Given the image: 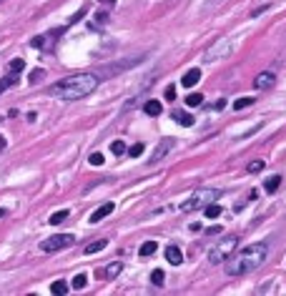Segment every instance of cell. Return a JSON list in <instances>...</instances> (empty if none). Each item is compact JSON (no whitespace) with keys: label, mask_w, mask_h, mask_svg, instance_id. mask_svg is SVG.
<instances>
[{"label":"cell","mask_w":286,"mask_h":296,"mask_svg":"<svg viewBox=\"0 0 286 296\" xmlns=\"http://www.w3.org/2000/svg\"><path fill=\"white\" fill-rule=\"evenodd\" d=\"M15 83H18V73H10V70H8V76L0 81V93H5L8 88H13Z\"/></svg>","instance_id":"cell-15"},{"label":"cell","mask_w":286,"mask_h":296,"mask_svg":"<svg viewBox=\"0 0 286 296\" xmlns=\"http://www.w3.org/2000/svg\"><path fill=\"white\" fill-rule=\"evenodd\" d=\"M199 81H201V70H199V68H191V70L184 73V78H181V85H184V88H193Z\"/></svg>","instance_id":"cell-11"},{"label":"cell","mask_w":286,"mask_h":296,"mask_svg":"<svg viewBox=\"0 0 286 296\" xmlns=\"http://www.w3.org/2000/svg\"><path fill=\"white\" fill-rule=\"evenodd\" d=\"M156 248H158V244H156V241H146V244H141L138 254H141L143 259H148V256H153V254H156Z\"/></svg>","instance_id":"cell-16"},{"label":"cell","mask_w":286,"mask_h":296,"mask_svg":"<svg viewBox=\"0 0 286 296\" xmlns=\"http://www.w3.org/2000/svg\"><path fill=\"white\" fill-rule=\"evenodd\" d=\"M163 98H166V100H176V88H173V85H168V88L163 91Z\"/></svg>","instance_id":"cell-30"},{"label":"cell","mask_w":286,"mask_h":296,"mask_svg":"<svg viewBox=\"0 0 286 296\" xmlns=\"http://www.w3.org/2000/svg\"><path fill=\"white\" fill-rule=\"evenodd\" d=\"M236 246H238V239H236V236H229V239H219L214 246L208 248V261H211V263H223V261L236 251Z\"/></svg>","instance_id":"cell-4"},{"label":"cell","mask_w":286,"mask_h":296,"mask_svg":"<svg viewBox=\"0 0 286 296\" xmlns=\"http://www.w3.org/2000/svg\"><path fill=\"white\" fill-rule=\"evenodd\" d=\"M98 3H101V5H111V8H113V5H116V0H98Z\"/></svg>","instance_id":"cell-36"},{"label":"cell","mask_w":286,"mask_h":296,"mask_svg":"<svg viewBox=\"0 0 286 296\" xmlns=\"http://www.w3.org/2000/svg\"><path fill=\"white\" fill-rule=\"evenodd\" d=\"M68 281H63V279H58V281H53L50 284V294H68Z\"/></svg>","instance_id":"cell-18"},{"label":"cell","mask_w":286,"mask_h":296,"mask_svg":"<svg viewBox=\"0 0 286 296\" xmlns=\"http://www.w3.org/2000/svg\"><path fill=\"white\" fill-rule=\"evenodd\" d=\"M151 281H153L156 286H163V281H166V276H163V271L161 269H156L153 274H151Z\"/></svg>","instance_id":"cell-28"},{"label":"cell","mask_w":286,"mask_h":296,"mask_svg":"<svg viewBox=\"0 0 286 296\" xmlns=\"http://www.w3.org/2000/svg\"><path fill=\"white\" fill-rule=\"evenodd\" d=\"M171 148H173V138H163V141L158 143V148L153 151V156H151V164H158V161H161L166 153H168Z\"/></svg>","instance_id":"cell-9"},{"label":"cell","mask_w":286,"mask_h":296,"mask_svg":"<svg viewBox=\"0 0 286 296\" xmlns=\"http://www.w3.org/2000/svg\"><path fill=\"white\" fill-rule=\"evenodd\" d=\"M101 78L96 73H75V76H68L63 81H58L50 85V96L55 98H63V100H78L90 96L98 88Z\"/></svg>","instance_id":"cell-2"},{"label":"cell","mask_w":286,"mask_h":296,"mask_svg":"<svg viewBox=\"0 0 286 296\" xmlns=\"http://www.w3.org/2000/svg\"><path fill=\"white\" fill-rule=\"evenodd\" d=\"M85 284H88V276L85 274H78V276H73V289H85Z\"/></svg>","instance_id":"cell-24"},{"label":"cell","mask_w":286,"mask_h":296,"mask_svg":"<svg viewBox=\"0 0 286 296\" xmlns=\"http://www.w3.org/2000/svg\"><path fill=\"white\" fill-rule=\"evenodd\" d=\"M266 259H269V244L259 241V244H251L246 248H241L238 254H231L223 261V269L229 276H246V274L259 269Z\"/></svg>","instance_id":"cell-1"},{"label":"cell","mask_w":286,"mask_h":296,"mask_svg":"<svg viewBox=\"0 0 286 296\" xmlns=\"http://www.w3.org/2000/svg\"><path fill=\"white\" fill-rule=\"evenodd\" d=\"M120 271H123V263H120V261H116V263H111L108 269H105V276H108V279H116Z\"/></svg>","instance_id":"cell-22"},{"label":"cell","mask_w":286,"mask_h":296,"mask_svg":"<svg viewBox=\"0 0 286 296\" xmlns=\"http://www.w3.org/2000/svg\"><path fill=\"white\" fill-rule=\"evenodd\" d=\"M269 8H271V5H261V8H256V10L251 13V18H256V16H261V13H264V10H269Z\"/></svg>","instance_id":"cell-35"},{"label":"cell","mask_w":286,"mask_h":296,"mask_svg":"<svg viewBox=\"0 0 286 296\" xmlns=\"http://www.w3.org/2000/svg\"><path fill=\"white\" fill-rule=\"evenodd\" d=\"M3 148H5V138H3V136H0V151H3Z\"/></svg>","instance_id":"cell-37"},{"label":"cell","mask_w":286,"mask_h":296,"mask_svg":"<svg viewBox=\"0 0 286 296\" xmlns=\"http://www.w3.org/2000/svg\"><path fill=\"white\" fill-rule=\"evenodd\" d=\"M166 261H168L171 266H178L181 261H184V254H181L178 246H168L166 248Z\"/></svg>","instance_id":"cell-12"},{"label":"cell","mask_w":286,"mask_h":296,"mask_svg":"<svg viewBox=\"0 0 286 296\" xmlns=\"http://www.w3.org/2000/svg\"><path fill=\"white\" fill-rule=\"evenodd\" d=\"M75 236L73 233H58V236H50V239H45L40 244V251H45V254H53V251H60V248H68L73 246Z\"/></svg>","instance_id":"cell-5"},{"label":"cell","mask_w":286,"mask_h":296,"mask_svg":"<svg viewBox=\"0 0 286 296\" xmlns=\"http://www.w3.org/2000/svg\"><path fill=\"white\" fill-rule=\"evenodd\" d=\"M264 168V161H253V164H249V173H259Z\"/></svg>","instance_id":"cell-31"},{"label":"cell","mask_w":286,"mask_h":296,"mask_svg":"<svg viewBox=\"0 0 286 296\" xmlns=\"http://www.w3.org/2000/svg\"><path fill=\"white\" fill-rule=\"evenodd\" d=\"M201 103H203V96L201 93H188L186 96V106L188 108H196V106H201Z\"/></svg>","instance_id":"cell-20"},{"label":"cell","mask_w":286,"mask_h":296,"mask_svg":"<svg viewBox=\"0 0 286 296\" xmlns=\"http://www.w3.org/2000/svg\"><path fill=\"white\" fill-rule=\"evenodd\" d=\"M63 33V28H55L53 33H48V35H38V38H33V48H50L53 43H55V35H60Z\"/></svg>","instance_id":"cell-8"},{"label":"cell","mask_w":286,"mask_h":296,"mask_svg":"<svg viewBox=\"0 0 286 296\" xmlns=\"http://www.w3.org/2000/svg\"><path fill=\"white\" fill-rule=\"evenodd\" d=\"M88 161H90V164H93V166H103V156H101V153H93V156H90Z\"/></svg>","instance_id":"cell-34"},{"label":"cell","mask_w":286,"mask_h":296,"mask_svg":"<svg viewBox=\"0 0 286 296\" xmlns=\"http://www.w3.org/2000/svg\"><path fill=\"white\" fill-rule=\"evenodd\" d=\"M43 76H45V73H43L40 68H38V70H33V73H30V83H38Z\"/></svg>","instance_id":"cell-32"},{"label":"cell","mask_w":286,"mask_h":296,"mask_svg":"<svg viewBox=\"0 0 286 296\" xmlns=\"http://www.w3.org/2000/svg\"><path fill=\"white\" fill-rule=\"evenodd\" d=\"M105 246H108V241H105V239H98V241H93V244L85 246V254H98V251H103Z\"/></svg>","instance_id":"cell-19"},{"label":"cell","mask_w":286,"mask_h":296,"mask_svg":"<svg viewBox=\"0 0 286 296\" xmlns=\"http://www.w3.org/2000/svg\"><path fill=\"white\" fill-rule=\"evenodd\" d=\"M66 218H68V211L63 209V211H55V214H53V216H50L48 221H50V224H53V226H58V224H63V221H66Z\"/></svg>","instance_id":"cell-23"},{"label":"cell","mask_w":286,"mask_h":296,"mask_svg":"<svg viewBox=\"0 0 286 296\" xmlns=\"http://www.w3.org/2000/svg\"><path fill=\"white\" fill-rule=\"evenodd\" d=\"M203 209H206V218H219L221 216V206H216V203H206Z\"/></svg>","instance_id":"cell-21"},{"label":"cell","mask_w":286,"mask_h":296,"mask_svg":"<svg viewBox=\"0 0 286 296\" xmlns=\"http://www.w3.org/2000/svg\"><path fill=\"white\" fill-rule=\"evenodd\" d=\"M173 118H176V123H178V126H186V128L196 123V118H193V115H188L186 111H176V113H173Z\"/></svg>","instance_id":"cell-14"},{"label":"cell","mask_w":286,"mask_h":296,"mask_svg":"<svg viewBox=\"0 0 286 296\" xmlns=\"http://www.w3.org/2000/svg\"><path fill=\"white\" fill-rule=\"evenodd\" d=\"M83 16H85V8H81L78 13H75V16H70V20H68V23H70V25H73V23H78V20H81Z\"/></svg>","instance_id":"cell-33"},{"label":"cell","mask_w":286,"mask_h":296,"mask_svg":"<svg viewBox=\"0 0 286 296\" xmlns=\"http://www.w3.org/2000/svg\"><path fill=\"white\" fill-rule=\"evenodd\" d=\"M143 148H146L143 143H135V146H131V151H128V153H131V158H138V156L143 153Z\"/></svg>","instance_id":"cell-29"},{"label":"cell","mask_w":286,"mask_h":296,"mask_svg":"<svg viewBox=\"0 0 286 296\" xmlns=\"http://www.w3.org/2000/svg\"><path fill=\"white\" fill-rule=\"evenodd\" d=\"M211 3H219V0H208V3H206V5H211Z\"/></svg>","instance_id":"cell-38"},{"label":"cell","mask_w":286,"mask_h":296,"mask_svg":"<svg viewBox=\"0 0 286 296\" xmlns=\"http://www.w3.org/2000/svg\"><path fill=\"white\" fill-rule=\"evenodd\" d=\"M274 81H276L274 73H271V70H264V73H259V76L253 78V85H256V91H266V88L274 85Z\"/></svg>","instance_id":"cell-7"},{"label":"cell","mask_w":286,"mask_h":296,"mask_svg":"<svg viewBox=\"0 0 286 296\" xmlns=\"http://www.w3.org/2000/svg\"><path fill=\"white\" fill-rule=\"evenodd\" d=\"M113 209H116L113 203H103V206H98V209H96L93 214H90V224H98V221H103L105 216H111V214H113Z\"/></svg>","instance_id":"cell-10"},{"label":"cell","mask_w":286,"mask_h":296,"mask_svg":"<svg viewBox=\"0 0 286 296\" xmlns=\"http://www.w3.org/2000/svg\"><path fill=\"white\" fill-rule=\"evenodd\" d=\"M111 151H113L116 156H123V153H126V143H123V141H113Z\"/></svg>","instance_id":"cell-27"},{"label":"cell","mask_w":286,"mask_h":296,"mask_svg":"<svg viewBox=\"0 0 286 296\" xmlns=\"http://www.w3.org/2000/svg\"><path fill=\"white\" fill-rule=\"evenodd\" d=\"M219 196H221L219 188H199V191H193L184 203H181V211H199V209H203L206 203H211Z\"/></svg>","instance_id":"cell-3"},{"label":"cell","mask_w":286,"mask_h":296,"mask_svg":"<svg viewBox=\"0 0 286 296\" xmlns=\"http://www.w3.org/2000/svg\"><path fill=\"white\" fill-rule=\"evenodd\" d=\"M23 68H25V61H23V58H15V61H10V66H8L10 73H20Z\"/></svg>","instance_id":"cell-25"},{"label":"cell","mask_w":286,"mask_h":296,"mask_svg":"<svg viewBox=\"0 0 286 296\" xmlns=\"http://www.w3.org/2000/svg\"><path fill=\"white\" fill-rule=\"evenodd\" d=\"M253 103V98H238L236 103H234V111H244V108H249Z\"/></svg>","instance_id":"cell-26"},{"label":"cell","mask_w":286,"mask_h":296,"mask_svg":"<svg viewBox=\"0 0 286 296\" xmlns=\"http://www.w3.org/2000/svg\"><path fill=\"white\" fill-rule=\"evenodd\" d=\"M143 113H146V115H161V113H163V106H161L158 100L151 98V100L143 103Z\"/></svg>","instance_id":"cell-13"},{"label":"cell","mask_w":286,"mask_h":296,"mask_svg":"<svg viewBox=\"0 0 286 296\" xmlns=\"http://www.w3.org/2000/svg\"><path fill=\"white\" fill-rule=\"evenodd\" d=\"M279 186H281V176H271V179H266V181H264V188L269 191V194L279 191Z\"/></svg>","instance_id":"cell-17"},{"label":"cell","mask_w":286,"mask_h":296,"mask_svg":"<svg viewBox=\"0 0 286 296\" xmlns=\"http://www.w3.org/2000/svg\"><path fill=\"white\" fill-rule=\"evenodd\" d=\"M231 48H234V46H231V40L221 38V40L216 43V46L206 53V61H219V58H223L226 53H231Z\"/></svg>","instance_id":"cell-6"}]
</instances>
